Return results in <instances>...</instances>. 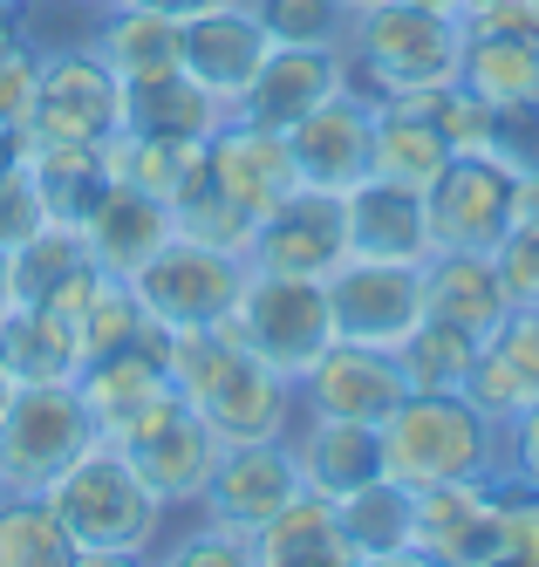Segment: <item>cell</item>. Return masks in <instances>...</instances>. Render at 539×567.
Here are the masks:
<instances>
[{"instance_id":"60d3db41","label":"cell","mask_w":539,"mask_h":567,"mask_svg":"<svg viewBox=\"0 0 539 567\" xmlns=\"http://www.w3.org/2000/svg\"><path fill=\"white\" fill-rule=\"evenodd\" d=\"M246 8L260 14V28L280 49H342V34L355 21L342 0H246Z\"/></svg>"},{"instance_id":"f5cc1de1","label":"cell","mask_w":539,"mask_h":567,"mask_svg":"<svg viewBox=\"0 0 539 567\" xmlns=\"http://www.w3.org/2000/svg\"><path fill=\"white\" fill-rule=\"evenodd\" d=\"M14 34H21V14H14V0H0V49H8Z\"/></svg>"},{"instance_id":"f907efd6","label":"cell","mask_w":539,"mask_h":567,"mask_svg":"<svg viewBox=\"0 0 539 567\" xmlns=\"http://www.w3.org/2000/svg\"><path fill=\"white\" fill-rule=\"evenodd\" d=\"M21 151H28V137H21V131H0V172L21 165Z\"/></svg>"},{"instance_id":"f35d334b","label":"cell","mask_w":539,"mask_h":567,"mask_svg":"<svg viewBox=\"0 0 539 567\" xmlns=\"http://www.w3.org/2000/svg\"><path fill=\"white\" fill-rule=\"evenodd\" d=\"M75 336H82V362H96V355H110V349L144 342V336H151V321H144V308H137V295H131V280L103 274L96 288H90V301H82V315H75Z\"/></svg>"},{"instance_id":"4dcf8cb0","label":"cell","mask_w":539,"mask_h":567,"mask_svg":"<svg viewBox=\"0 0 539 567\" xmlns=\"http://www.w3.org/2000/svg\"><path fill=\"white\" fill-rule=\"evenodd\" d=\"M335 567L349 560V534H342V513L335 499H321V493H301L287 499L260 534H253V567Z\"/></svg>"},{"instance_id":"c3c4849f","label":"cell","mask_w":539,"mask_h":567,"mask_svg":"<svg viewBox=\"0 0 539 567\" xmlns=\"http://www.w3.org/2000/svg\"><path fill=\"white\" fill-rule=\"evenodd\" d=\"M512 226H532L539 233V172H519L512 178Z\"/></svg>"},{"instance_id":"1f68e13d","label":"cell","mask_w":539,"mask_h":567,"mask_svg":"<svg viewBox=\"0 0 539 567\" xmlns=\"http://www.w3.org/2000/svg\"><path fill=\"white\" fill-rule=\"evenodd\" d=\"M450 157H458V151L444 144L437 116H431L417 96L376 110V157H369V178H390V185H410V192H431Z\"/></svg>"},{"instance_id":"f6af8a7d","label":"cell","mask_w":539,"mask_h":567,"mask_svg":"<svg viewBox=\"0 0 539 567\" xmlns=\"http://www.w3.org/2000/svg\"><path fill=\"white\" fill-rule=\"evenodd\" d=\"M41 226H49V213H41L34 178H28V157H21V165L0 172V254H14L21 239H34Z\"/></svg>"},{"instance_id":"83f0119b","label":"cell","mask_w":539,"mask_h":567,"mask_svg":"<svg viewBox=\"0 0 539 567\" xmlns=\"http://www.w3.org/2000/svg\"><path fill=\"white\" fill-rule=\"evenodd\" d=\"M0 370L8 383H75L82 377V336L55 308L8 301L0 308Z\"/></svg>"},{"instance_id":"6da1fadb","label":"cell","mask_w":539,"mask_h":567,"mask_svg":"<svg viewBox=\"0 0 539 567\" xmlns=\"http://www.w3.org/2000/svg\"><path fill=\"white\" fill-rule=\"evenodd\" d=\"M164 342V370L172 390L205 417L219 444H253V437H287L301 417L294 377L267 370L232 329H185V336H157Z\"/></svg>"},{"instance_id":"11a10c76","label":"cell","mask_w":539,"mask_h":567,"mask_svg":"<svg viewBox=\"0 0 539 567\" xmlns=\"http://www.w3.org/2000/svg\"><path fill=\"white\" fill-rule=\"evenodd\" d=\"M342 8H349V14H362V8H383V0H342Z\"/></svg>"},{"instance_id":"52a82bcc","label":"cell","mask_w":539,"mask_h":567,"mask_svg":"<svg viewBox=\"0 0 539 567\" xmlns=\"http://www.w3.org/2000/svg\"><path fill=\"white\" fill-rule=\"evenodd\" d=\"M246 288V260L198 247V239H164V247L131 274V295L157 336H185V329H226V315Z\"/></svg>"},{"instance_id":"484cf974","label":"cell","mask_w":539,"mask_h":567,"mask_svg":"<svg viewBox=\"0 0 539 567\" xmlns=\"http://www.w3.org/2000/svg\"><path fill=\"white\" fill-rule=\"evenodd\" d=\"M178 42H185V21L157 14V8H137V0H116V8H103L96 28H90V49L103 55V69L123 90L157 83V75H178Z\"/></svg>"},{"instance_id":"836d02e7","label":"cell","mask_w":539,"mask_h":567,"mask_svg":"<svg viewBox=\"0 0 539 567\" xmlns=\"http://www.w3.org/2000/svg\"><path fill=\"white\" fill-rule=\"evenodd\" d=\"M458 90H471V96L491 103V110L539 96V42H526V34H485V28H465Z\"/></svg>"},{"instance_id":"7a4b0ae2","label":"cell","mask_w":539,"mask_h":567,"mask_svg":"<svg viewBox=\"0 0 539 567\" xmlns=\"http://www.w3.org/2000/svg\"><path fill=\"white\" fill-rule=\"evenodd\" d=\"M49 499L62 513V534L75 547V567H131L157 560L164 534H172V506L137 478V465L116 452L110 437H96L55 485Z\"/></svg>"},{"instance_id":"d4e9b609","label":"cell","mask_w":539,"mask_h":567,"mask_svg":"<svg viewBox=\"0 0 539 567\" xmlns=\"http://www.w3.org/2000/svg\"><path fill=\"white\" fill-rule=\"evenodd\" d=\"M75 390H82V403H90V417H96L103 437L123 431L137 411H151L157 396H172V370H164L157 329H151L144 342H131V349H110V355H96V362H82Z\"/></svg>"},{"instance_id":"681fc988","label":"cell","mask_w":539,"mask_h":567,"mask_svg":"<svg viewBox=\"0 0 539 567\" xmlns=\"http://www.w3.org/2000/svg\"><path fill=\"white\" fill-rule=\"evenodd\" d=\"M137 8H157V14H172V21H198V14H213V8H232V0H137Z\"/></svg>"},{"instance_id":"6f0895ef","label":"cell","mask_w":539,"mask_h":567,"mask_svg":"<svg viewBox=\"0 0 539 567\" xmlns=\"http://www.w3.org/2000/svg\"><path fill=\"white\" fill-rule=\"evenodd\" d=\"M8 390H14V383H8V370H0V403H8Z\"/></svg>"},{"instance_id":"db71d44e","label":"cell","mask_w":539,"mask_h":567,"mask_svg":"<svg viewBox=\"0 0 539 567\" xmlns=\"http://www.w3.org/2000/svg\"><path fill=\"white\" fill-rule=\"evenodd\" d=\"M0 308H8V254H0Z\"/></svg>"},{"instance_id":"d6986e66","label":"cell","mask_w":539,"mask_h":567,"mask_svg":"<svg viewBox=\"0 0 539 567\" xmlns=\"http://www.w3.org/2000/svg\"><path fill=\"white\" fill-rule=\"evenodd\" d=\"M465 396L478 403L491 424H512L519 411L539 403V308H506L499 329L478 336Z\"/></svg>"},{"instance_id":"d590c367","label":"cell","mask_w":539,"mask_h":567,"mask_svg":"<svg viewBox=\"0 0 539 567\" xmlns=\"http://www.w3.org/2000/svg\"><path fill=\"white\" fill-rule=\"evenodd\" d=\"M0 567H75L49 493H0Z\"/></svg>"},{"instance_id":"7402d4cb","label":"cell","mask_w":539,"mask_h":567,"mask_svg":"<svg viewBox=\"0 0 539 567\" xmlns=\"http://www.w3.org/2000/svg\"><path fill=\"white\" fill-rule=\"evenodd\" d=\"M335 90H342V49H280L273 42L232 116H253L267 131H294L301 116L321 110Z\"/></svg>"},{"instance_id":"8992f818","label":"cell","mask_w":539,"mask_h":567,"mask_svg":"<svg viewBox=\"0 0 539 567\" xmlns=\"http://www.w3.org/2000/svg\"><path fill=\"white\" fill-rule=\"evenodd\" d=\"M226 329L253 349L267 370L301 377L308 362L335 342V315H328V280L308 274H260L246 267V288L226 315Z\"/></svg>"},{"instance_id":"e575fe53","label":"cell","mask_w":539,"mask_h":567,"mask_svg":"<svg viewBox=\"0 0 539 567\" xmlns=\"http://www.w3.org/2000/svg\"><path fill=\"white\" fill-rule=\"evenodd\" d=\"M172 233L178 239H198V247H219V254H239L246 260V239H253V213H239L226 185L213 178V165H205V151H198V165L185 172V185L172 192Z\"/></svg>"},{"instance_id":"9c48e42d","label":"cell","mask_w":539,"mask_h":567,"mask_svg":"<svg viewBox=\"0 0 539 567\" xmlns=\"http://www.w3.org/2000/svg\"><path fill=\"white\" fill-rule=\"evenodd\" d=\"M110 444L137 465V478L172 506V513H191L205 499V478H213V458H219V437L205 431V417L172 390L157 396L151 411H137L123 431H110Z\"/></svg>"},{"instance_id":"44dd1931","label":"cell","mask_w":539,"mask_h":567,"mask_svg":"<svg viewBox=\"0 0 539 567\" xmlns=\"http://www.w3.org/2000/svg\"><path fill=\"white\" fill-rule=\"evenodd\" d=\"M103 280V267L90 260L75 226H41L34 239L8 254V301H28V308H55L62 321L82 315L90 288Z\"/></svg>"},{"instance_id":"74e56055","label":"cell","mask_w":539,"mask_h":567,"mask_svg":"<svg viewBox=\"0 0 539 567\" xmlns=\"http://www.w3.org/2000/svg\"><path fill=\"white\" fill-rule=\"evenodd\" d=\"M198 151L205 144H178V137H144V131H116L110 137V165L123 185H137L151 198H164L172 206V192L185 185V172L198 165Z\"/></svg>"},{"instance_id":"8d00e7d4","label":"cell","mask_w":539,"mask_h":567,"mask_svg":"<svg viewBox=\"0 0 539 567\" xmlns=\"http://www.w3.org/2000/svg\"><path fill=\"white\" fill-rule=\"evenodd\" d=\"M471 355H478V336H465L458 321H437L424 315L417 329H410V342L396 349V370L410 390H431V396H450L471 383Z\"/></svg>"},{"instance_id":"2e32d148","label":"cell","mask_w":539,"mask_h":567,"mask_svg":"<svg viewBox=\"0 0 539 567\" xmlns=\"http://www.w3.org/2000/svg\"><path fill=\"white\" fill-rule=\"evenodd\" d=\"M267 49H273V34L260 28V14L246 8V0H232V8H213V14L185 21L178 75H191V83L213 96V103L239 110V96H246V83L260 75Z\"/></svg>"},{"instance_id":"ee69618b","label":"cell","mask_w":539,"mask_h":567,"mask_svg":"<svg viewBox=\"0 0 539 567\" xmlns=\"http://www.w3.org/2000/svg\"><path fill=\"white\" fill-rule=\"evenodd\" d=\"M34 75H41V49L28 42V34H14V42L0 49V131H28Z\"/></svg>"},{"instance_id":"d6a6232c","label":"cell","mask_w":539,"mask_h":567,"mask_svg":"<svg viewBox=\"0 0 539 567\" xmlns=\"http://www.w3.org/2000/svg\"><path fill=\"white\" fill-rule=\"evenodd\" d=\"M226 103H213L191 75H157V83L123 90V131H144V137H178V144H205L226 124Z\"/></svg>"},{"instance_id":"f546056e","label":"cell","mask_w":539,"mask_h":567,"mask_svg":"<svg viewBox=\"0 0 539 567\" xmlns=\"http://www.w3.org/2000/svg\"><path fill=\"white\" fill-rule=\"evenodd\" d=\"M512 308L499 267L491 254H431L424 260V315L437 321H458L465 336H485L499 329V315Z\"/></svg>"},{"instance_id":"30bf717a","label":"cell","mask_w":539,"mask_h":567,"mask_svg":"<svg viewBox=\"0 0 539 567\" xmlns=\"http://www.w3.org/2000/svg\"><path fill=\"white\" fill-rule=\"evenodd\" d=\"M328 315L335 336L362 349H403L410 329L424 321V267H396V260H342L328 274Z\"/></svg>"},{"instance_id":"cb8c5ba5","label":"cell","mask_w":539,"mask_h":567,"mask_svg":"<svg viewBox=\"0 0 539 567\" xmlns=\"http://www.w3.org/2000/svg\"><path fill=\"white\" fill-rule=\"evenodd\" d=\"M82 233V247H90V260L103 267V274H116V280H131L164 239H172V206L164 198H151V192H137V185H110L103 192V206L75 226Z\"/></svg>"},{"instance_id":"e0dca14e","label":"cell","mask_w":539,"mask_h":567,"mask_svg":"<svg viewBox=\"0 0 539 567\" xmlns=\"http://www.w3.org/2000/svg\"><path fill=\"white\" fill-rule=\"evenodd\" d=\"M287 144H294V172L301 185L314 192H355L369 178V157H376V110H369L362 96L335 90L321 110H308L294 131H287Z\"/></svg>"},{"instance_id":"f1b7e54d","label":"cell","mask_w":539,"mask_h":567,"mask_svg":"<svg viewBox=\"0 0 539 567\" xmlns=\"http://www.w3.org/2000/svg\"><path fill=\"white\" fill-rule=\"evenodd\" d=\"M342 534H349V560L362 567H390V560H417V493L396 485L390 472L369 478L362 493L335 499Z\"/></svg>"},{"instance_id":"4316f807","label":"cell","mask_w":539,"mask_h":567,"mask_svg":"<svg viewBox=\"0 0 539 567\" xmlns=\"http://www.w3.org/2000/svg\"><path fill=\"white\" fill-rule=\"evenodd\" d=\"M28 178H34V198L49 226H82L103 192L116 185V165H110V144H28Z\"/></svg>"},{"instance_id":"5b68a950","label":"cell","mask_w":539,"mask_h":567,"mask_svg":"<svg viewBox=\"0 0 539 567\" xmlns=\"http://www.w3.org/2000/svg\"><path fill=\"white\" fill-rule=\"evenodd\" d=\"M96 437L75 383H14L0 403V493H49Z\"/></svg>"},{"instance_id":"816d5d0a","label":"cell","mask_w":539,"mask_h":567,"mask_svg":"<svg viewBox=\"0 0 539 567\" xmlns=\"http://www.w3.org/2000/svg\"><path fill=\"white\" fill-rule=\"evenodd\" d=\"M410 8H424V14H444V21H465V0H410Z\"/></svg>"},{"instance_id":"ac0fdd59","label":"cell","mask_w":539,"mask_h":567,"mask_svg":"<svg viewBox=\"0 0 539 567\" xmlns=\"http://www.w3.org/2000/svg\"><path fill=\"white\" fill-rule=\"evenodd\" d=\"M417 560L485 567L499 560V478H450L417 493Z\"/></svg>"},{"instance_id":"8fae6325","label":"cell","mask_w":539,"mask_h":567,"mask_svg":"<svg viewBox=\"0 0 539 567\" xmlns=\"http://www.w3.org/2000/svg\"><path fill=\"white\" fill-rule=\"evenodd\" d=\"M431 254H499L512 233V172L499 157H450L424 192Z\"/></svg>"},{"instance_id":"277c9868","label":"cell","mask_w":539,"mask_h":567,"mask_svg":"<svg viewBox=\"0 0 539 567\" xmlns=\"http://www.w3.org/2000/svg\"><path fill=\"white\" fill-rule=\"evenodd\" d=\"M376 437H383V472L410 493L450 478H506V424H491L465 390L450 396L410 390L376 424Z\"/></svg>"},{"instance_id":"ffe728a7","label":"cell","mask_w":539,"mask_h":567,"mask_svg":"<svg viewBox=\"0 0 539 567\" xmlns=\"http://www.w3.org/2000/svg\"><path fill=\"white\" fill-rule=\"evenodd\" d=\"M342 226H349V260H396V267L431 260V213L424 192L410 185L362 178L355 192H342Z\"/></svg>"},{"instance_id":"5bb4252c","label":"cell","mask_w":539,"mask_h":567,"mask_svg":"<svg viewBox=\"0 0 539 567\" xmlns=\"http://www.w3.org/2000/svg\"><path fill=\"white\" fill-rule=\"evenodd\" d=\"M301 493V465L287 437H253V444H219L213 478H205L198 513H213L239 534H260V526Z\"/></svg>"},{"instance_id":"9a60e30c","label":"cell","mask_w":539,"mask_h":567,"mask_svg":"<svg viewBox=\"0 0 539 567\" xmlns=\"http://www.w3.org/2000/svg\"><path fill=\"white\" fill-rule=\"evenodd\" d=\"M205 165H213V178L226 185V198L239 213H253V226L280 206V198L301 192L287 131H267V124H253V116H226V124L205 137Z\"/></svg>"},{"instance_id":"7bdbcfd3","label":"cell","mask_w":539,"mask_h":567,"mask_svg":"<svg viewBox=\"0 0 539 567\" xmlns=\"http://www.w3.org/2000/svg\"><path fill=\"white\" fill-rule=\"evenodd\" d=\"M499 560L539 567V485L499 478Z\"/></svg>"},{"instance_id":"bcb514c9","label":"cell","mask_w":539,"mask_h":567,"mask_svg":"<svg viewBox=\"0 0 539 567\" xmlns=\"http://www.w3.org/2000/svg\"><path fill=\"white\" fill-rule=\"evenodd\" d=\"M491 267H499L512 308H539V233L532 226H512L499 239V254H491Z\"/></svg>"},{"instance_id":"4fadbf2b","label":"cell","mask_w":539,"mask_h":567,"mask_svg":"<svg viewBox=\"0 0 539 567\" xmlns=\"http://www.w3.org/2000/svg\"><path fill=\"white\" fill-rule=\"evenodd\" d=\"M342 260H349L342 198H335V192H314V185H301L294 198H280V206L253 226V239H246V267H260V274H308V280H328Z\"/></svg>"},{"instance_id":"603a6c76","label":"cell","mask_w":539,"mask_h":567,"mask_svg":"<svg viewBox=\"0 0 539 567\" xmlns=\"http://www.w3.org/2000/svg\"><path fill=\"white\" fill-rule=\"evenodd\" d=\"M294 444V465H301V485L321 499H349L362 493L369 478H383V437L376 424H349V417H294L287 431Z\"/></svg>"},{"instance_id":"ba28073f","label":"cell","mask_w":539,"mask_h":567,"mask_svg":"<svg viewBox=\"0 0 539 567\" xmlns=\"http://www.w3.org/2000/svg\"><path fill=\"white\" fill-rule=\"evenodd\" d=\"M123 131V83L103 69L90 42L41 49L34 75V110H28V144H110Z\"/></svg>"},{"instance_id":"7c38bea8","label":"cell","mask_w":539,"mask_h":567,"mask_svg":"<svg viewBox=\"0 0 539 567\" xmlns=\"http://www.w3.org/2000/svg\"><path fill=\"white\" fill-rule=\"evenodd\" d=\"M294 396L308 417H349V424H383L396 403L410 396L403 370L390 349H362V342H328L308 370L294 377Z\"/></svg>"},{"instance_id":"ab89813d","label":"cell","mask_w":539,"mask_h":567,"mask_svg":"<svg viewBox=\"0 0 539 567\" xmlns=\"http://www.w3.org/2000/svg\"><path fill=\"white\" fill-rule=\"evenodd\" d=\"M157 560H178V567H253V534L213 519V513H172V534H164Z\"/></svg>"},{"instance_id":"7dc6e473","label":"cell","mask_w":539,"mask_h":567,"mask_svg":"<svg viewBox=\"0 0 539 567\" xmlns=\"http://www.w3.org/2000/svg\"><path fill=\"white\" fill-rule=\"evenodd\" d=\"M506 478L539 485V403H532V411H519V417L506 424Z\"/></svg>"},{"instance_id":"3957f363","label":"cell","mask_w":539,"mask_h":567,"mask_svg":"<svg viewBox=\"0 0 539 567\" xmlns=\"http://www.w3.org/2000/svg\"><path fill=\"white\" fill-rule=\"evenodd\" d=\"M458 62H465V21L424 14L410 0L362 8L342 34V90L362 96L369 110L450 90L458 83Z\"/></svg>"},{"instance_id":"b9f144b4","label":"cell","mask_w":539,"mask_h":567,"mask_svg":"<svg viewBox=\"0 0 539 567\" xmlns=\"http://www.w3.org/2000/svg\"><path fill=\"white\" fill-rule=\"evenodd\" d=\"M485 157H499L512 178L519 172H539V96L491 110V144H485Z\"/></svg>"},{"instance_id":"9f6ffc18","label":"cell","mask_w":539,"mask_h":567,"mask_svg":"<svg viewBox=\"0 0 539 567\" xmlns=\"http://www.w3.org/2000/svg\"><path fill=\"white\" fill-rule=\"evenodd\" d=\"M75 8H90V14H103V8H116V0H75Z\"/></svg>"}]
</instances>
